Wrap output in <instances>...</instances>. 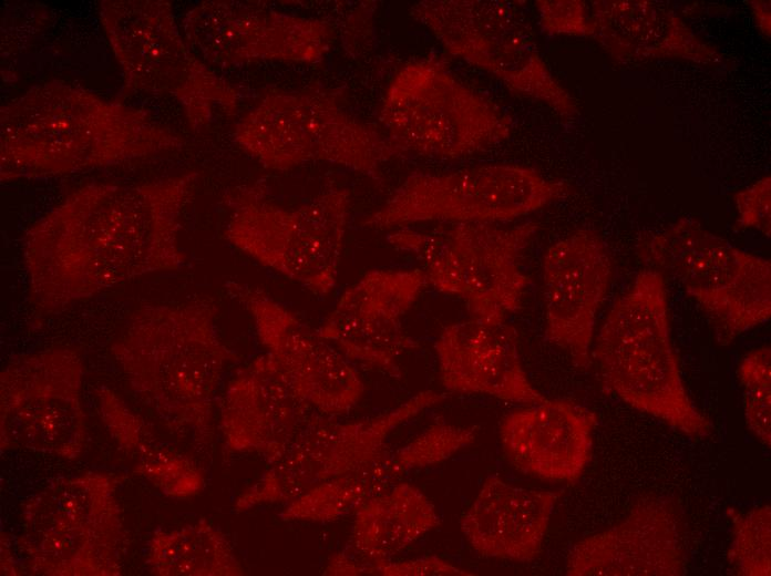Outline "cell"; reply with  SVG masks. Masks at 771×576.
<instances>
[{"mask_svg": "<svg viewBox=\"0 0 771 576\" xmlns=\"http://www.w3.org/2000/svg\"><path fill=\"white\" fill-rule=\"evenodd\" d=\"M428 286L423 269H374L349 286L317 330L349 361L400 378L399 359L419 342L402 320Z\"/></svg>", "mask_w": 771, "mask_h": 576, "instance_id": "cell-17", "label": "cell"}, {"mask_svg": "<svg viewBox=\"0 0 771 576\" xmlns=\"http://www.w3.org/2000/svg\"><path fill=\"white\" fill-rule=\"evenodd\" d=\"M350 192L333 187L298 207L268 199L260 183L232 191L225 236L259 265L318 297L337 286L350 209Z\"/></svg>", "mask_w": 771, "mask_h": 576, "instance_id": "cell-6", "label": "cell"}, {"mask_svg": "<svg viewBox=\"0 0 771 576\" xmlns=\"http://www.w3.org/2000/svg\"><path fill=\"white\" fill-rule=\"evenodd\" d=\"M596 414L567 400H548L515 410L501 422L506 459L518 471L553 482H574L592 457Z\"/></svg>", "mask_w": 771, "mask_h": 576, "instance_id": "cell-23", "label": "cell"}, {"mask_svg": "<svg viewBox=\"0 0 771 576\" xmlns=\"http://www.w3.org/2000/svg\"><path fill=\"white\" fill-rule=\"evenodd\" d=\"M184 39L203 61L237 66L260 60L316 61L328 49L327 24L238 1H205L183 19Z\"/></svg>", "mask_w": 771, "mask_h": 576, "instance_id": "cell-18", "label": "cell"}, {"mask_svg": "<svg viewBox=\"0 0 771 576\" xmlns=\"http://www.w3.org/2000/svg\"><path fill=\"white\" fill-rule=\"evenodd\" d=\"M83 366L78 351L56 347L12 359L1 371V440L62 457L85 441Z\"/></svg>", "mask_w": 771, "mask_h": 576, "instance_id": "cell-14", "label": "cell"}, {"mask_svg": "<svg viewBox=\"0 0 771 576\" xmlns=\"http://www.w3.org/2000/svg\"><path fill=\"white\" fill-rule=\"evenodd\" d=\"M393 481L384 456L371 466L318 483L292 500L280 514L284 520L332 521L354 510L369 497L389 488Z\"/></svg>", "mask_w": 771, "mask_h": 576, "instance_id": "cell-28", "label": "cell"}, {"mask_svg": "<svg viewBox=\"0 0 771 576\" xmlns=\"http://www.w3.org/2000/svg\"><path fill=\"white\" fill-rule=\"evenodd\" d=\"M439 525L432 502L418 487L399 483L356 508L351 546L359 559L378 564L390 560Z\"/></svg>", "mask_w": 771, "mask_h": 576, "instance_id": "cell-26", "label": "cell"}, {"mask_svg": "<svg viewBox=\"0 0 771 576\" xmlns=\"http://www.w3.org/2000/svg\"><path fill=\"white\" fill-rule=\"evenodd\" d=\"M737 376L742 389L748 430L768 449L771 446V350L763 346L747 353Z\"/></svg>", "mask_w": 771, "mask_h": 576, "instance_id": "cell-31", "label": "cell"}, {"mask_svg": "<svg viewBox=\"0 0 771 576\" xmlns=\"http://www.w3.org/2000/svg\"><path fill=\"white\" fill-rule=\"evenodd\" d=\"M728 512L731 520V542L727 560L732 573L741 576H770V505H759L744 513L732 508Z\"/></svg>", "mask_w": 771, "mask_h": 576, "instance_id": "cell-29", "label": "cell"}, {"mask_svg": "<svg viewBox=\"0 0 771 576\" xmlns=\"http://www.w3.org/2000/svg\"><path fill=\"white\" fill-rule=\"evenodd\" d=\"M561 493L515 486L489 475L460 521L481 556L528 563L538 557Z\"/></svg>", "mask_w": 771, "mask_h": 576, "instance_id": "cell-24", "label": "cell"}, {"mask_svg": "<svg viewBox=\"0 0 771 576\" xmlns=\"http://www.w3.org/2000/svg\"><path fill=\"white\" fill-rule=\"evenodd\" d=\"M535 7L547 34L590 38L593 28L584 1L538 0Z\"/></svg>", "mask_w": 771, "mask_h": 576, "instance_id": "cell-32", "label": "cell"}, {"mask_svg": "<svg viewBox=\"0 0 771 576\" xmlns=\"http://www.w3.org/2000/svg\"><path fill=\"white\" fill-rule=\"evenodd\" d=\"M686 548L681 512L664 495L640 497L613 526L577 541L568 576H681Z\"/></svg>", "mask_w": 771, "mask_h": 576, "instance_id": "cell-20", "label": "cell"}, {"mask_svg": "<svg viewBox=\"0 0 771 576\" xmlns=\"http://www.w3.org/2000/svg\"><path fill=\"white\" fill-rule=\"evenodd\" d=\"M611 275L608 247L593 230H575L544 253L545 338L562 349L578 369L592 364L596 317Z\"/></svg>", "mask_w": 771, "mask_h": 576, "instance_id": "cell-19", "label": "cell"}, {"mask_svg": "<svg viewBox=\"0 0 771 576\" xmlns=\"http://www.w3.org/2000/svg\"><path fill=\"white\" fill-rule=\"evenodd\" d=\"M380 122L400 155L455 161L493 148L512 134V119L458 80L436 56L403 66L386 93Z\"/></svg>", "mask_w": 771, "mask_h": 576, "instance_id": "cell-7", "label": "cell"}, {"mask_svg": "<svg viewBox=\"0 0 771 576\" xmlns=\"http://www.w3.org/2000/svg\"><path fill=\"white\" fill-rule=\"evenodd\" d=\"M738 225L755 229L765 237L771 233V177L765 175L734 196Z\"/></svg>", "mask_w": 771, "mask_h": 576, "instance_id": "cell-33", "label": "cell"}, {"mask_svg": "<svg viewBox=\"0 0 771 576\" xmlns=\"http://www.w3.org/2000/svg\"><path fill=\"white\" fill-rule=\"evenodd\" d=\"M197 173L140 184H90L25 233L28 298L40 315L60 313L135 278L179 270L183 212Z\"/></svg>", "mask_w": 771, "mask_h": 576, "instance_id": "cell-1", "label": "cell"}, {"mask_svg": "<svg viewBox=\"0 0 771 576\" xmlns=\"http://www.w3.org/2000/svg\"><path fill=\"white\" fill-rule=\"evenodd\" d=\"M434 350L441 384L451 392L534 404L545 401L524 370L516 329L467 319L444 326Z\"/></svg>", "mask_w": 771, "mask_h": 576, "instance_id": "cell-22", "label": "cell"}, {"mask_svg": "<svg viewBox=\"0 0 771 576\" xmlns=\"http://www.w3.org/2000/svg\"><path fill=\"white\" fill-rule=\"evenodd\" d=\"M749 7L754 17V21L760 30V32L765 37L770 38L771 32V14H770V1L769 0H752L749 1Z\"/></svg>", "mask_w": 771, "mask_h": 576, "instance_id": "cell-35", "label": "cell"}, {"mask_svg": "<svg viewBox=\"0 0 771 576\" xmlns=\"http://www.w3.org/2000/svg\"><path fill=\"white\" fill-rule=\"evenodd\" d=\"M327 416L289 387L266 353L230 380L222 399L220 425L228 444L260 452L273 464Z\"/></svg>", "mask_w": 771, "mask_h": 576, "instance_id": "cell-21", "label": "cell"}, {"mask_svg": "<svg viewBox=\"0 0 771 576\" xmlns=\"http://www.w3.org/2000/svg\"><path fill=\"white\" fill-rule=\"evenodd\" d=\"M640 258L671 275L708 318L718 343L727 346L771 317V263L681 217L644 235Z\"/></svg>", "mask_w": 771, "mask_h": 576, "instance_id": "cell-8", "label": "cell"}, {"mask_svg": "<svg viewBox=\"0 0 771 576\" xmlns=\"http://www.w3.org/2000/svg\"><path fill=\"white\" fill-rule=\"evenodd\" d=\"M238 144L264 166L288 169L309 161L346 166L381 182V167L399 156L373 126L332 100L312 94H274L236 126Z\"/></svg>", "mask_w": 771, "mask_h": 576, "instance_id": "cell-11", "label": "cell"}, {"mask_svg": "<svg viewBox=\"0 0 771 576\" xmlns=\"http://www.w3.org/2000/svg\"><path fill=\"white\" fill-rule=\"evenodd\" d=\"M116 486L111 475L89 473L56 481L30 498L21 515V547L32 570L119 574L122 520Z\"/></svg>", "mask_w": 771, "mask_h": 576, "instance_id": "cell-13", "label": "cell"}, {"mask_svg": "<svg viewBox=\"0 0 771 576\" xmlns=\"http://www.w3.org/2000/svg\"><path fill=\"white\" fill-rule=\"evenodd\" d=\"M225 290L250 315L266 354L299 397L329 416L359 402L364 391L360 374L317 330L255 286L227 280Z\"/></svg>", "mask_w": 771, "mask_h": 576, "instance_id": "cell-16", "label": "cell"}, {"mask_svg": "<svg viewBox=\"0 0 771 576\" xmlns=\"http://www.w3.org/2000/svg\"><path fill=\"white\" fill-rule=\"evenodd\" d=\"M367 574L384 575V576H423V575H442V576H472L475 575L469 570L462 569L450 562L435 556H424L415 559L402 562H382L378 564H369Z\"/></svg>", "mask_w": 771, "mask_h": 576, "instance_id": "cell-34", "label": "cell"}, {"mask_svg": "<svg viewBox=\"0 0 771 576\" xmlns=\"http://www.w3.org/2000/svg\"><path fill=\"white\" fill-rule=\"evenodd\" d=\"M411 14L451 55L494 75L511 92L542 102L564 119L578 114L575 100L542 59L528 23L506 2L424 0Z\"/></svg>", "mask_w": 771, "mask_h": 576, "instance_id": "cell-12", "label": "cell"}, {"mask_svg": "<svg viewBox=\"0 0 771 576\" xmlns=\"http://www.w3.org/2000/svg\"><path fill=\"white\" fill-rule=\"evenodd\" d=\"M568 183L517 164H487L409 175L361 226L405 228L440 223H502L536 212L572 193Z\"/></svg>", "mask_w": 771, "mask_h": 576, "instance_id": "cell-10", "label": "cell"}, {"mask_svg": "<svg viewBox=\"0 0 771 576\" xmlns=\"http://www.w3.org/2000/svg\"><path fill=\"white\" fill-rule=\"evenodd\" d=\"M184 140L145 110L53 80L0 110L1 181L41 178L154 157Z\"/></svg>", "mask_w": 771, "mask_h": 576, "instance_id": "cell-2", "label": "cell"}, {"mask_svg": "<svg viewBox=\"0 0 771 576\" xmlns=\"http://www.w3.org/2000/svg\"><path fill=\"white\" fill-rule=\"evenodd\" d=\"M99 16L121 65L124 90L169 96L194 128L232 114L238 93L188 47L165 0H103Z\"/></svg>", "mask_w": 771, "mask_h": 576, "instance_id": "cell-9", "label": "cell"}, {"mask_svg": "<svg viewBox=\"0 0 771 576\" xmlns=\"http://www.w3.org/2000/svg\"><path fill=\"white\" fill-rule=\"evenodd\" d=\"M425 390L379 415L347 423L331 416L305 431L286 454L239 497L244 508L295 500L320 482L359 472L384 455L390 433L400 424L445 399Z\"/></svg>", "mask_w": 771, "mask_h": 576, "instance_id": "cell-15", "label": "cell"}, {"mask_svg": "<svg viewBox=\"0 0 771 576\" xmlns=\"http://www.w3.org/2000/svg\"><path fill=\"white\" fill-rule=\"evenodd\" d=\"M605 393L692 439L711 434L696 407L675 352L662 274L640 270L607 313L593 351Z\"/></svg>", "mask_w": 771, "mask_h": 576, "instance_id": "cell-4", "label": "cell"}, {"mask_svg": "<svg viewBox=\"0 0 771 576\" xmlns=\"http://www.w3.org/2000/svg\"><path fill=\"white\" fill-rule=\"evenodd\" d=\"M216 317L207 298L145 304L111 347L130 390L175 431L212 430L224 371L236 361Z\"/></svg>", "mask_w": 771, "mask_h": 576, "instance_id": "cell-3", "label": "cell"}, {"mask_svg": "<svg viewBox=\"0 0 771 576\" xmlns=\"http://www.w3.org/2000/svg\"><path fill=\"white\" fill-rule=\"evenodd\" d=\"M537 230L535 222L442 223L430 230L399 228L387 240L420 260L428 285L463 300L472 319L497 325L522 307L530 281L522 258Z\"/></svg>", "mask_w": 771, "mask_h": 576, "instance_id": "cell-5", "label": "cell"}, {"mask_svg": "<svg viewBox=\"0 0 771 576\" xmlns=\"http://www.w3.org/2000/svg\"><path fill=\"white\" fill-rule=\"evenodd\" d=\"M148 564L160 575L241 574L226 537L202 523L156 534L150 544Z\"/></svg>", "mask_w": 771, "mask_h": 576, "instance_id": "cell-27", "label": "cell"}, {"mask_svg": "<svg viewBox=\"0 0 771 576\" xmlns=\"http://www.w3.org/2000/svg\"><path fill=\"white\" fill-rule=\"evenodd\" d=\"M592 35L623 63L681 59L703 65L722 60L668 7L646 0H604L592 4Z\"/></svg>", "mask_w": 771, "mask_h": 576, "instance_id": "cell-25", "label": "cell"}, {"mask_svg": "<svg viewBox=\"0 0 771 576\" xmlns=\"http://www.w3.org/2000/svg\"><path fill=\"white\" fill-rule=\"evenodd\" d=\"M479 429V425L432 424L394 454L387 456L388 469L397 479L412 470L438 465L471 445L476 440Z\"/></svg>", "mask_w": 771, "mask_h": 576, "instance_id": "cell-30", "label": "cell"}]
</instances>
